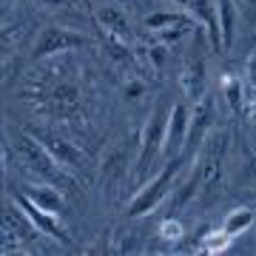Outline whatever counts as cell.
<instances>
[{
	"instance_id": "obj_14",
	"label": "cell",
	"mask_w": 256,
	"mask_h": 256,
	"mask_svg": "<svg viewBox=\"0 0 256 256\" xmlns=\"http://www.w3.org/2000/svg\"><path fill=\"white\" fill-rule=\"evenodd\" d=\"M222 94H225V102L230 106V111L234 114H242V111H248V88H245V80L242 77H236V74H222Z\"/></svg>"
},
{
	"instance_id": "obj_12",
	"label": "cell",
	"mask_w": 256,
	"mask_h": 256,
	"mask_svg": "<svg viewBox=\"0 0 256 256\" xmlns=\"http://www.w3.org/2000/svg\"><path fill=\"white\" fill-rule=\"evenodd\" d=\"M94 20L114 43H128L131 40V20H128V14L120 6H97Z\"/></svg>"
},
{
	"instance_id": "obj_1",
	"label": "cell",
	"mask_w": 256,
	"mask_h": 256,
	"mask_svg": "<svg viewBox=\"0 0 256 256\" xmlns=\"http://www.w3.org/2000/svg\"><path fill=\"white\" fill-rule=\"evenodd\" d=\"M6 146L18 154V162L32 174V180L57 185V188H63V191L66 188H74V180H72V174H68V168L57 162L32 131H20V134H14V142L6 140Z\"/></svg>"
},
{
	"instance_id": "obj_17",
	"label": "cell",
	"mask_w": 256,
	"mask_h": 256,
	"mask_svg": "<svg viewBox=\"0 0 256 256\" xmlns=\"http://www.w3.org/2000/svg\"><path fill=\"white\" fill-rule=\"evenodd\" d=\"M191 18L188 12H154V14H148L146 18V28L148 32H162V28H168L171 23H180V20Z\"/></svg>"
},
{
	"instance_id": "obj_21",
	"label": "cell",
	"mask_w": 256,
	"mask_h": 256,
	"mask_svg": "<svg viewBox=\"0 0 256 256\" xmlns=\"http://www.w3.org/2000/svg\"><path fill=\"white\" fill-rule=\"evenodd\" d=\"M160 236L168 239V242H176V239H182V236H185L182 222L176 220V216H168V220H162V225H160Z\"/></svg>"
},
{
	"instance_id": "obj_7",
	"label": "cell",
	"mask_w": 256,
	"mask_h": 256,
	"mask_svg": "<svg viewBox=\"0 0 256 256\" xmlns=\"http://www.w3.org/2000/svg\"><path fill=\"white\" fill-rule=\"evenodd\" d=\"M137 162V156L131 154V146L128 142H117V146H111L106 154H102L100 165H97V174H100V182L106 188H114L131 174V168Z\"/></svg>"
},
{
	"instance_id": "obj_9",
	"label": "cell",
	"mask_w": 256,
	"mask_h": 256,
	"mask_svg": "<svg viewBox=\"0 0 256 256\" xmlns=\"http://www.w3.org/2000/svg\"><path fill=\"white\" fill-rule=\"evenodd\" d=\"M180 88L188 102H196L208 94V60L205 54H191L180 72Z\"/></svg>"
},
{
	"instance_id": "obj_3",
	"label": "cell",
	"mask_w": 256,
	"mask_h": 256,
	"mask_svg": "<svg viewBox=\"0 0 256 256\" xmlns=\"http://www.w3.org/2000/svg\"><path fill=\"white\" fill-rule=\"evenodd\" d=\"M168 111L171 106H156L148 111L146 122L140 128L137 140V162H134V174H148L165 151V131H168Z\"/></svg>"
},
{
	"instance_id": "obj_15",
	"label": "cell",
	"mask_w": 256,
	"mask_h": 256,
	"mask_svg": "<svg viewBox=\"0 0 256 256\" xmlns=\"http://www.w3.org/2000/svg\"><path fill=\"white\" fill-rule=\"evenodd\" d=\"M236 6L234 0H216V20H220V34H222V48H230L234 34H236Z\"/></svg>"
},
{
	"instance_id": "obj_11",
	"label": "cell",
	"mask_w": 256,
	"mask_h": 256,
	"mask_svg": "<svg viewBox=\"0 0 256 256\" xmlns=\"http://www.w3.org/2000/svg\"><path fill=\"white\" fill-rule=\"evenodd\" d=\"M185 9L196 20V26L205 32V37L210 40V46L220 52L222 48V34H220V20H216V0H188Z\"/></svg>"
},
{
	"instance_id": "obj_16",
	"label": "cell",
	"mask_w": 256,
	"mask_h": 256,
	"mask_svg": "<svg viewBox=\"0 0 256 256\" xmlns=\"http://www.w3.org/2000/svg\"><path fill=\"white\" fill-rule=\"evenodd\" d=\"M254 222H256V208H250V205H239V208H234L228 216H225L222 228H225V234H228L230 239H236V236H242Z\"/></svg>"
},
{
	"instance_id": "obj_25",
	"label": "cell",
	"mask_w": 256,
	"mask_h": 256,
	"mask_svg": "<svg viewBox=\"0 0 256 256\" xmlns=\"http://www.w3.org/2000/svg\"><path fill=\"white\" fill-rule=\"evenodd\" d=\"M37 3H46V6H60V3H66V0H37Z\"/></svg>"
},
{
	"instance_id": "obj_10",
	"label": "cell",
	"mask_w": 256,
	"mask_h": 256,
	"mask_svg": "<svg viewBox=\"0 0 256 256\" xmlns=\"http://www.w3.org/2000/svg\"><path fill=\"white\" fill-rule=\"evenodd\" d=\"M32 134H34V137L40 140V142H43V148H46L48 154L54 156V160H57L60 165H66L68 171H74V168H77V165L82 162L80 148L74 146V142H68L66 137H60L57 131H48V128H43V131H40V128H34Z\"/></svg>"
},
{
	"instance_id": "obj_2",
	"label": "cell",
	"mask_w": 256,
	"mask_h": 256,
	"mask_svg": "<svg viewBox=\"0 0 256 256\" xmlns=\"http://www.w3.org/2000/svg\"><path fill=\"white\" fill-rule=\"evenodd\" d=\"M182 162H185V156H171L160 171H154V174L148 176L146 185L128 200V214H131V216H146V214H151L156 205H162V202L171 196V191H174V180L180 176Z\"/></svg>"
},
{
	"instance_id": "obj_24",
	"label": "cell",
	"mask_w": 256,
	"mask_h": 256,
	"mask_svg": "<svg viewBox=\"0 0 256 256\" xmlns=\"http://www.w3.org/2000/svg\"><path fill=\"white\" fill-rule=\"evenodd\" d=\"M242 6H245L250 14H256V0H242Z\"/></svg>"
},
{
	"instance_id": "obj_6",
	"label": "cell",
	"mask_w": 256,
	"mask_h": 256,
	"mask_svg": "<svg viewBox=\"0 0 256 256\" xmlns=\"http://www.w3.org/2000/svg\"><path fill=\"white\" fill-rule=\"evenodd\" d=\"M188 126H191V102L188 100L171 102V111H168V131H165V151H162L165 160L185 154Z\"/></svg>"
},
{
	"instance_id": "obj_20",
	"label": "cell",
	"mask_w": 256,
	"mask_h": 256,
	"mask_svg": "<svg viewBox=\"0 0 256 256\" xmlns=\"http://www.w3.org/2000/svg\"><path fill=\"white\" fill-rule=\"evenodd\" d=\"M146 57H148V63H151V68H156V72H162L165 68V63H168V46H165V43H160V40H156L154 46H148L146 48Z\"/></svg>"
},
{
	"instance_id": "obj_19",
	"label": "cell",
	"mask_w": 256,
	"mask_h": 256,
	"mask_svg": "<svg viewBox=\"0 0 256 256\" xmlns=\"http://www.w3.org/2000/svg\"><path fill=\"white\" fill-rule=\"evenodd\" d=\"M242 80H245L248 97L256 100V46L250 48V54H248V60H245V74H242Z\"/></svg>"
},
{
	"instance_id": "obj_18",
	"label": "cell",
	"mask_w": 256,
	"mask_h": 256,
	"mask_svg": "<svg viewBox=\"0 0 256 256\" xmlns=\"http://www.w3.org/2000/svg\"><path fill=\"white\" fill-rule=\"evenodd\" d=\"M234 239L225 234V228L220 230H208V234H202V242H200V250L202 254H222L225 248L230 245Z\"/></svg>"
},
{
	"instance_id": "obj_22",
	"label": "cell",
	"mask_w": 256,
	"mask_h": 256,
	"mask_svg": "<svg viewBox=\"0 0 256 256\" xmlns=\"http://www.w3.org/2000/svg\"><path fill=\"white\" fill-rule=\"evenodd\" d=\"M122 94H126L128 100H140V97L146 94V82H140L137 77H134V80H126V86H122Z\"/></svg>"
},
{
	"instance_id": "obj_13",
	"label": "cell",
	"mask_w": 256,
	"mask_h": 256,
	"mask_svg": "<svg viewBox=\"0 0 256 256\" xmlns=\"http://www.w3.org/2000/svg\"><path fill=\"white\" fill-rule=\"evenodd\" d=\"M20 191H23V196H26V200H32L34 205L52 210V214H57V216H60V214H63V208H66L63 188H57V185H48V182L34 180V182H23V185H20Z\"/></svg>"
},
{
	"instance_id": "obj_8",
	"label": "cell",
	"mask_w": 256,
	"mask_h": 256,
	"mask_svg": "<svg viewBox=\"0 0 256 256\" xmlns=\"http://www.w3.org/2000/svg\"><path fill=\"white\" fill-rule=\"evenodd\" d=\"M14 200V205H18L23 214H26V220H28V225L37 230V234H43V236H52V239H57L60 245H68V230L60 225V220H57V214H52V210H46V208H40V205H34L32 200H26L23 194L20 196H12Z\"/></svg>"
},
{
	"instance_id": "obj_23",
	"label": "cell",
	"mask_w": 256,
	"mask_h": 256,
	"mask_svg": "<svg viewBox=\"0 0 256 256\" xmlns=\"http://www.w3.org/2000/svg\"><path fill=\"white\" fill-rule=\"evenodd\" d=\"M245 114H248V120H250V126H254V131H256V100L248 102V111H245Z\"/></svg>"
},
{
	"instance_id": "obj_4",
	"label": "cell",
	"mask_w": 256,
	"mask_h": 256,
	"mask_svg": "<svg viewBox=\"0 0 256 256\" xmlns=\"http://www.w3.org/2000/svg\"><path fill=\"white\" fill-rule=\"evenodd\" d=\"M86 46V37L74 28L66 26H46L40 28L34 46H32V57L34 60H43V57H54V54H72L77 48Z\"/></svg>"
},
{
	"instance_id": "obj_5",
	"label": "cell",
	"mask_w": 256,
	"mask_h": 256,
	"mask_svg": "<svg viewBox=\"0 0 256 256\" xmlns=\"http://www.w3.org/2000/svg\"><path fill=\"white\" fill-rule=\"evenodd\" d=\"M214 122H216V106H214V97L205 94L202 100H196L191 106V126H188V142H185L182 156L196 154V151L205 146V140H208L210 131H214Z\"/></svg>"
}]
</instances>
